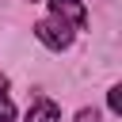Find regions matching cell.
<instances>
[{"instance_id": "cell-1", "label": "cell", "mask_w": 122, "mask_h": 122, "mask_svg": "<svg viewBox=\"0 0 122 122\" xmlns=\"http://www.w3.org/2000/svg\"><path fill=\"white\" fill-rule=\"evenodd\" d=\"M72 27H65V23H57L53 15L50 19H42V23H34V38L46 46V50H69L72 46Z\"/></svg>"}, {"instance_id": "cell-2", "label": "cell", "mask_w": 122, "mask_h": 122, "mask_svg": "<svg viewBox=\"0 0 122 122\" xmlns=\"http://www.w3.org/2000/svg\"><path fill=\"white\" fill-rule=\"evenodd\" d=\"M50 15H53L57 23L72 27V30H80V27L88 23V11H84L80 0H50Z\"/></svg>"}, {"instance_id": "cell-3", "label": "cell", "mask_w": 122, "mask_h": 122, "mask_svg": "<svg viewBox=\"0 0 122 122\" xmlns=\"http://www.w3.org/2000/svg\"><path fill=\"white\" fill-rule=\"evenodd\" d=\"M27 122H61V111H57L53 99L38 95V99L30 103V111H27Z\"/></svg>"}, {"instance_id": "cell-4", "label": "cell", "mask_w": 122, "mask_h": 122, "mask_svg": "<svg viewBox=\"0 0 122 122\" xmlns=\"http://www.w3.org/2000/svg\"><path fill=\"white\" fill-rule=\"evenodd\" d=\"M4 88H8V76L0 72V122H11V118H15V107H11V99H8Z\"/></svg>"}, {"instance_id": "cell-5", "label": "cell", "mask_w": 122, "mask_h": 122, "mask_svg": "<svg viewBox=\"0 0 122 122\" xmlns=\"http://www.w3.org/2000/svg\"><path fill=\"white\" fill-rule=\"evenodd\" d=\"M107 103H111L114 114H122V88H111V92H107Z\"/></svg>"}, {"instance_id": "cell-6", "label": "cell", "mask_w": 122, "mask_h": 122, "mask_svg": "<svg viewBox=\"0 0 122 122\" xmlns=\"http://www.w3.org/2000/svg\"><path fill=\"white\" fill-rule=\"evenodd\" d=\"M76 122H99V111H80Z\"/></svg>"}]
</instances>
